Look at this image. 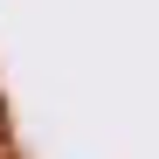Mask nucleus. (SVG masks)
<instances>
[{
  "instance_id": "nucleus-1",
  "label": "nucleus",
  "mask_w": 159,
  "mask_h": 159,
  "mask_svg": "<svg viewBox=\"0 0 159 159\" xmlns=\"http://www.w3.org/2000/svg\"><path fill=\"white\" fill-rule=\"evenodd\" d=\"M14 139V118H7V97H0V145Z\"/></svg>"
}]
</instances>
